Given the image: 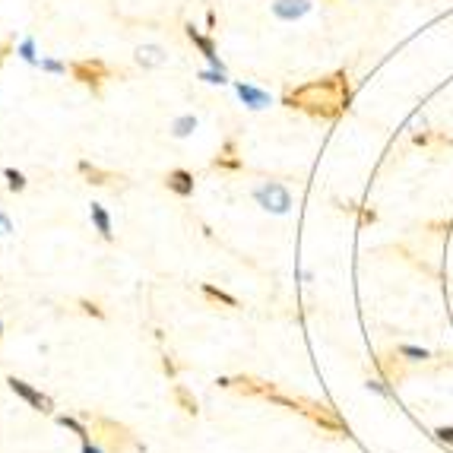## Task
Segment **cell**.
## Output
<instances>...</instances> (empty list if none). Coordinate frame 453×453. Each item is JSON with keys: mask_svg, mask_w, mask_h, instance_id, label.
<instances>
[{"mask_svg": "<svg viewBox=\"0 0 453 453\" xmlns=\"http://www.w3.org/2000/svg\"><path fill=\"white\" fill-rule=\"evenodd\" d=\"M197 130V118H194V114H184V118H178L172 124V133L174 137H191V133Z\"/></svg>", "mask_w": 453, "mask_h": 453, "instance_id": "ac0fdd59", "label": "cell"}, {"mask_svg": "<svg viewBox=\"0 0 453 453\" xmlns=\"http://www.w3.org/2000/svg\"><path fill=\"white\" fill-rule=\"evenodd\" d=\"M377 364H381V371H384V374H387V381H400V377H403V371L400 368H396V364L393 362H384V358H381V362H377Z\"/></svg>", "mask_w": 453, "mask_h": 453, "instance_id": "7402d4cb", "label": "cell"}, {"mask_svg": "<svg viewBox=\"0 0 453 453\" xmlns=\"http://www.w3.org/2000/svg\"><path fill=\"white\" fill-rule=\"evenodd\" d=\"M349 99H352V92H349V77L346 73H333V77L320 79V83H308V86H301V89L289 92L282 101H286L289 108H301V111L314 114V118L333 121L349 108Z\"/></svg>", "mask_w": 453, "mask_h": 453, "instance_id": "6da1fadb", "label": "cell"}, {"mask_svg": "<svg viewBox=\"0 0 453 453\" xmlns=\"http://www.w3.org/2000/svg\"><path fill=\"white\" fill-rule=\"evenodd\" d=\"M172 396H174V403H178L181 406V409H184L187 412V415H197V400H194V393H191V390H187V387H181V384H174V387H172Z\"/></svg>", "mask_w": 453, "mask_h": 453, "instance_id": "2e32d148", "label": "cell"}, {"mask_svg": "<svg viewBox=\"0 0 453 453\" xmlns=\"http://www.w3.org/2000/svg\"><path fill=\"white\" fill-rule=\"evenodd\" d=\"M254 200L260 203L267 213H276V216H286L289 209H292V194H289V187L279 184V181H267V184H260L254 191Z\"/></svg>", "mask_w": 453, "mask_h": 453, "instance_id": "3957f363", "label": "cell"}, {"mask_svg": "<svg viewBox=\"0 0 453 453\" xmlns=\"http://www.w3.org/2000/svg\"><path fill=\"white\" fill-rule=\"evenodd\" d=\"M0 336H4V323H0Z\"/></svg>", "mask_w": 453, "mask_h": 453, "instance_id": "d6a6232c", "label": "cell"}, {"mask_svg": "<svg viewBox=\"0 0 453 453\" xmlns=\"http://www.w3.org/2000/svg\"><path fill=\"white\" fill-rule=\"evenodd\" d=\"M200 79H206V83H225V70H213V73H200Z\"/></svg>", "mask_w": 453, "mask_h": 453, "instance_id": "d4e9b609", "label": "cell"}, {"mask_svg": "<svg viewBox=\"0 0 453 453\" xmlns=\"http://www.w3.org/2000/svg\"><path fill=\"white\" fill-rule=\"evenodd\" d=\"M203 295H206L209 301H219V304H225V308H238V301L232 298V295H225L222 289H216L213 282H203Z\"/></svg>", "mask_w": 453, "mask_h": 453, "instance_id": "e0dca14e", "label": "cell"}, {"mask_svg": "<svg viewBox=\"0 0 453 453\" xmlns=\"http://www.w3.org/2000/svg\"><path fill=\"white\" fill-rule=\"evenodd\" d=\"M57 422H60V425H64V428H70V431H73V435H79V441H83V444H86V441H89V428H86V425H83V422H77V418H70V415H60V418H57Z\"/></svg>", "mask_w": 453, "mask_h": 453, "instance_id": "d6986e66", "label": "cell"}, {"mask_svg": "<svg viewBox=\"0 0 453 453\" xmlns=\"http://www.w3.org/2000/svg\"><path fill=\"white\" fill-rule=\"evenodd\" d=\"M79 174H83L89 184H99V187H121L124 184V178H118V174H111V172H101L99 165H92V162H79Z\"/></svg>", "mask_w": 453, "mask_h": 453, "instance_id": "ba28073f", "label": "cell"}, {"mask_svg": "<svg viewBox=\"0 0 453 453\" xmlns=\"http://www.w3.org/2000/svg\"><path fill=\"white\" fill-rule=\"evenodd\" d=\"M238 96L245 101L247 108H254V111H260V108H269V96L263 89H257L251 83H238Z\"/></svg>", "mask_w": 453, "mask_h": 453, "instance_id": "4fadbf2b", "label": "cell"}, {"mask_svg": "<svg viewBox=\"0 0 453 453\" xmlns=\"http://www.w3.org/2000/svg\"><path fill=\"white\" fill-rule=\"evenodd\" d=\"M83 453H101V444H92V441H86V444H83Z\"/></svg>", "mask_w": 453, "mask_h": 453, "instance_id": "4dcf8cb0", "label": "cell"}, {"mask_svg": "<svg viewBox=\"0 0 453 453\" xmlns=\"http://www.w3.org/2000/svg\"><path fill=\"white\" fill-rule=\"evenodd\" d=\"M6 384H10V390H13V393H16V396H23V400L29 403L32 409H38V412H51V409H54V403L48 400V396H45V393H38L35 387H29V384H26V381H19V377H10V381H6Z\"/></svg>", "mask_w": 453, "mask_h": 453, "instance_id": "8992f818", "label": "cell"}, {"mask_svg": "<svg viewBox=\"0 0 453 453\" xmlns=\"http://www.w3.org/2000/svg\"><path fill=\"white\" fill-rule=\"evenodd\" d=\"M308 10H311V0H276V4H273V13L282 19V23L301 19Z\"/></svg>", "mask_w": 453, "mask_h": 453, "instance_id": "9c48e42d", "label": "cell"}, {"mask_svg": "<svg viewBox=\"0 0 453 453\" xmlns=\"http://www.w3.org/2000/svg\"><path fill=\"white\" fill-rule=\"evenodd\" d=\"M165 184H168V191H174L178 197H191L194 194V174L184 172V168H174V172H168Z\"/></svg>", "mask_w": 453, "mask_h": 453, "instance_id": "8fae6325", "label": "cell"}, {"mask_svg": "<svg viewBox=\"0 0 453 453\" xmlns=\"http://www.w3.org/2000/svg\"><path fill=\"white\" fill-rule=\"evenodd\" d=\"M137 60L143 67H162L168 60V54L159 48V45H143V48H137Z\"/></svg>", "mask_w": 453, "mask_h": 453, "instance_id": "9a60e30c", "label": "cell"}, {"mask_svg": "<svg viewBox=\"0 0 453 453\" xmlns=\"http://www.w3.org/2000/svg\"><path fill=\"white\" fill-rule=\"evenodd\" d=\"M70 73L79 79V83L92 86V89H99L101 79L108 77L105 64H99V60H79V64H73V67H70Z\"/></svg>", "mask_w": 453, "mask_h": 453, "instance_id": "52a82bcc", "label": "cell"}, {"mask_svg": "<svg viewBox=\"0 0 453 453\" xmlns=\"http://www.w3.org/2000/svg\"><path fill=\"white\" fill-rule=\"evenodd\" d=\"M396 355H403L406 362H425V358H431L428 349H418V346H400V349H396Z\"/></svg>", "mask_w": 453, "mask_h": 453, "instance_id": "ffe728a7", "label": "cell"}, {"mask_svg": "<svg viewBox=\"0 0 453 453\" xmlns=\"http://www.w3.org/2000/svg\"><path fill=\"white\" fill-rule=\"evenodd\" d=\"M304 415H311V422H317L323 431H333V435H349V425L340 418V412L330 409V406H320V403H304Z\"/></svg>", "mask_w": 453, "mask_h": 453, "instance_id": "277c9868", "label": "cell"}, {"mask_svg": "<svg viewBox=\"0 0 453 453\" xmlns=\"http://www.w3.org/2000/svg\"><path fill=\"white\" fill-rule=\"evenodd\" d=\"M213 165L216 168H228V172H238L245 162H241V155H238V143L235 140H225V146L219 150V155L213 159Z\"/></svg>", "mask_w": 453, "mask_h": 453, "instance_id": "7c38bea8", "label": "cell"}, {"mask_svg": "<svg viewBox=\"0 0 453 453\" xmlns=\"http://www.w3.org/2000/svg\"><path fill=\"white\" fill-rule=\"evenodd\" d=\"M89 216H92V222H96V228H99L101 238L111 241V238H114V232H111V216L105 213V206H101V203H92V206H89Z\"/></svg>", "mask_w": 453, "mask_h": 453, "instance_id": "5bb4252c", "label": "cell"}, {"mask_svg": "<svg viewBox=\"0 0 453 453\" xmlns=\"http://www.w3.org/2000/svg\"><path fill=\"white\" fill-rule=\"evenodd\" d=\"M222 387H235V390H241V393H251V396H263V400H273L279 390L273 387V384H263V381H257V377H222Z\"/></svg>", "mask_w": 453, "mask_h": 453, "instance_id": "5b68a950", "label": "cell"}, {"mask_svg": "<svg viewBox=\"0 0 453 453\" xmlns=\"http://www.w3.org/2000/svg\"><path fill=\"white\" fill-rule=\"evenodd\" d=\"M162 371H165V374H168V377H174V371H178V368H174L172 355H165V358H162Z\"/></svg>", "mask_w": 453, "mask_h": 453, "instance_id": "83f0119b", "label": "cell"}, {"mask_svg": "<svg viewBox=\"0 0 453 453\" xmlns=\"http://www.w3.org/2000/svg\"><path fill=\"white\" fill-rule=\"evenodd\" d=\"M374 219H377V216L371 213V209H362V222H374Z\"/></svg>", "mask_w": 453, "mask_h": 453, "instance_id": "1f68e13d", "label": "cell"}, {"mask_svg": "<svg viewBox=\"0 0 453 453\" xmlns=\"http://www.w3.org/2000/svg\"><path fill=\"white\" fill-rule=\"evenodd\" d=\"M435 435H437V437H441V441H444V444H453V425H450V428H437V431H435Z\"/></svg>", "mask_w": 453, "mask_h": 453, "instance_id": "4316f807", "label": "cell"}, {"mask_svg": "<svg viewBox=\"0 0 453 453\" xmlns=\"http://www.w3.org/2000/svg\"><path fill=\"white\" fill-rule=\"evenodd\" d=\"M364 387H368V390H374V393H381V396H390V390L384 387V381H368V384H364Z\"/></svg>", "mask_w": 453, "mask_h": 453, "instance_id": "484cf974", "label": "cell"}, {"mask_svg": "<svg viewBox=\"0 0 453 453\" xmlns=\"http://www.w3.org/2000/svg\"><path fill=\"white\" fill-rule=\"evenodd\" d=\"M42 67L48 73H64V64H57V60H42Z\"/></svg>", "mask_w": 453, "mask_h": 453, "instance_id": "f1b7e54d", "label": "cell"}, {"mask_svg": "<svg viewBox=\"0 0 453 453\" xmlns=\"http://www.w3.org/2000/svg\"><path fill=\"white\" fill-rule=\"evenodd\" d=\"M19 54H23V60H29V64H35V42H32V38H26L23 45H19Z\"/></svg>", "mask_w": 453, "mask_h": 453, "instance_id": "603a6c76", "label": "cell"}, {"mask_svg": "<svg viewBox=\"0 0 453 453\" xmlns=\"http://www.w3.org/2000/svg\"><path fill=\"white\" fill-rule=\"evenodd\" d=\"M6 184H10V191H23L26 187V174L23 172H16V168H6Z\"/></svg>", "mask_w": 453, "mask_h": 453, "instance_id": "44dd1931", "label": "cell"}, {"mask_svg": "<svg viewBox=\"0 0 453 453\" xmlns=\"http://www.w3.org/2000/svg\"><path fill=\"white\" fill-rule=\"evenodd\" d=\"M92 428H96V441L105 447L108 453H127V450H143V444L130 435V428L118 425L114 418H105V415H96L92 418Z\"/></svg>", "mask_w": 453, "mask_h": 453, "instance_id": "7a4b0ae2", "label": "cell"}, {"mask_svg": "<svg viewBox=\"0 0 453 453\" xmlns=\"http://www.w3.org/2000/svg\"><path fill=\"white\" fill-rule=\"evenodd\" d=\"M79 308H83V314H92V317H99V320H101V317H105V311H101L96 301H89V298H83V301H79Z\"/></svg>", "mask_w": 453, "mask_h": 453, "instance_id": "cb8c5ba5", "label": "cell"}, {"mask_svg": "<svg viewBox=\"0 0 453 453\" xmlns=\"http://www.w3.org/2000/svg\"><path fill=\"white\" fill-rule=\"evenodd\" d=\"M10 232H13V222L6 219L4 213H0V235H10Z\"/></svg>", "mask_w": 453, "mask_h": 453, "instance_id": "f546056e", "label": "cell"}, {"mask_svg": "<svg viewBox=\"0 0 453 453\" xmlns=\"http://www.w3.org/2000/svg\"><path fill=\"white\" fill-rule=\"evenodd\" d=\"M187 38H191L194 45H197V48H200V54H203V57L209 60V64L216 67V70H225V67H222V60H219V54H216V45H213V38L200 35V32H197V26H187Z\"/></svg>", "mask_w": 453, "mask_h": 453, "instance_id": "30bf717a", "label": "cell"}]
</instances>
